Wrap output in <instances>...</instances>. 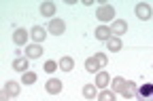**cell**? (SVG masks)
Returning <instances> with one entry per match:
<instances>
[{"label":"cell","instance_id":"obj_1","mask_svg":"<svg viewBox=\"0 0 153 101\" xmlns=\"http://www.w3.org/2000/svg\"><path fill=\"white\" fill-rule=\"evenodd\" d=\"M96 17L100 19V23L115 21V7H111V4H100L98 9H96Z\"/></svg>","mask_w":153,"mask_h":101},{"label":"cell","instance_id":"obj_2","mask_svg":"<svg viewBox=\"0 0 153 101\" xmlns=\"http://www.w3.org/2000/svg\"><path fill=\"white\" fill-rule=\"evenodd\" d=\"M47 32H49L51 36H62V34L66 32V21H64V19H60V17L49 19V23H47Z\"/></svg>","mask_w":153,"mask_h":101},{"label":"cell","instance_id":"obj_3","mask_svg":"<svg viewBox=\"0 0 153 101\" xmlns=\"http://www.w3.org/2000/svg\"><path fill=\"white\" fill-rule=\"evenodd\" d=\"M136 101H153V82H145L136 89Z\"/></svg>","mask_w":153,"mask_h":101},{"label":"cell","instance_id":"obj_4","mask_svg":"<svg viewBox=\"0 0 153 101\" xmlns=\"http://www.w3.org/2000/svg\"><path fill=\"white\" fill-rule=\"evenodd\" d=\"M134 13H136V17L140 19V21H149V19L153 17V9L147 2H138L136 9H134Z\"/></svg>","mask_w":153,"mask_h":101},{"label":"cell","instance_id":"obj_5","mask_svg":"<svg viewBox=\"0 0 153 101\" xmlns=\"http://www.w3.org/2000/svg\"><path fill=\"white\" fill-rule=\"evenodd\" d=\"M62 89H64V82H62V80H57V78H49L47 84H45V91L49 95H60Z\"/></svg>","mask_w":153,"mask_h":101},{"label":"cell","instance_id":"obj_6","mask_svg":"<svg viewBox=\"0 0 153 101\" xmlns=\"http://www.w3.org/2000/svg\"><path fill=\"white\" fill-rule=\"evenodd\" d=\"M30 38L34 40L36 44H41L43 40L47 38V28H43V25H34V28L30 30Z\"/></svg>","mask_w":153,"mask_h":101},{"label":"cell","instance_id":"obj_7","mask_svg":"<svg viewBox=\"0 0 153 101\" xmlns=\"http://www.w3.org/2000/svg\"><path fill=\"white\" fill-rule=\"evenodd\" d=\"M28 38H30V32H26L24 28H17V30L13 32V42H15L17 47H24V44L28 42Z\"/></svg>","mask_w":153,"mask_h":101},{"label":"cell","instance_id":"obj_8","mask_svg":"<svg viewBox=\"0 0 153 101\" xmlns=\"http://www.w3.org/2000/svg\"><path fill=\"white\" fill-rule=\"evenodd\" d=\"M111 32H113V36L121 38V34H126V32H128V23L123 21V19H115V21L111 23Z\"/></svg>","mask_w":153,"mask_h":101},{"label":"cell","instance_id":"obj_9","mask_svg":"<svg viewBox=\"0 0 153 101\" xmlns=\"http://www.w3.org/2000/svg\"><path fill=\"white\" fill-rule=\"evenodd\" d=\"M94 84H96V89L104 91V89L111 84V76H108L104 70H102V72H98V74H96V82H94Z\"/></svg>","mask_w":153,"mask_h":101},{"label":"cell","instance_id":"obj_10","mask_svg":"<svg viewBox=\"0 0 153 101\" xmlns=\"http://www.w3.org/2000/svg\"><path fill=\"white\" fill-rule=\"evenodd\" d=\"M126 82H128L126 78H121V76H115V78L111 80V91H113L115 95H117V93L121 95V93H123V89H126Z\"/></svg>","mask_w":153,"mask_h":101},{"label":"cell","instance_id":"obj_11","mask_svg":"<svg viewBox=\"0 0 153 101\" xmlns=\"http://www.w3.org/2000/svg\"><path fill=\"white\" fill-rule=\"evenodd\" d=\"M43 55V47L41 44H28L26 47V59H38V57H41Z\"/></svg>","mask_w":153,"mask_h":101},{"label":"cell","instance_id":"obj_12","mask_svg":"<svg viewBox=\"0 0 153 101\" xmlns=\"http://www.w3.org/2000/svg\"><path fill=\"white\" fill-rule=\"evenodd\" d=\"M13 70H15V72H22V74L30 72V70H28V59H26V57H15V61H13Z\"/></svg>","mask_w":153,"mask_h":101},{"label":"cell","instance_id":"obj_13","mask_svg":"<svg viewBox=\"0 0 153 101\" xmlns=\"http://www.w3.org/2000/svg\"><path fill=\"white\" fill-rule=\"evenodd\" d=\"M111 36H113L111 28H106V25H98V28H96V38H98V40H104V42H108Z\"/></svg>","mask_w":153,"mask_h":101},{"label":"cell","instance_id":"obj_14","mask_svg":"<svg viewBox=\"0 0 153 101\" xmlns=\"http://www.w3.org/2000/svg\"><path fill=\"white\" fill-rule=\"evenodd\" d=\"M136 82H132V80H128L126 82V89H123V93H121V97H126V99H132V97H136Z\"/></svg>","mask_w":153,"mask_h":101},{"label":"cell","instance_id":"obj_15","mask_svg":"<svg viewBox=\"0 0 153 101\" xmlns=\"http://www.w3.org/2000/svg\"><path fill=\"white\" fill-rule=\"evenodd\" d=\"M106 47H108V51H113V53H119L121 47H123V42H121V38L111 36V38H108V42H106Z\"/></svg>","mask_w":153,"mask_h":101},{"label":"cell","instance_id":"obj_16","mask_svg":"<svg viewBox=\"0 0 153 101\" xmlns=\"http://www.w3.org/2000/svg\"><path fill=\"white\" fill-rule=\"evenodd\" d=\"M57 65H60V70H62V72H70V70L74 68V59L66 55V57H62L60 61H57Z\"/></svg>","mask_w":153,"mask_h":101},{"label":"cell","instance_id":"obj_17","mask_svg":"<svg viewBox=\"0 0 153 101\" xmlns=\"http://www.w3.org/2000/svg\"><path fill=\"white\" fill-rule=\"evenodd\" d=\"M41 15L53 19V15H55V4H53V2H43V4H41Z\"/></svg>","mask_w":153,"mask_h":101},{"label":"cell","instance_id":"obj_18","mask_svg":"<svg viewBox=\"0 0 153 101\" xmlns=\"http://www.w3.org/2000/svg\"><path fill=\"white\" fill-rule=\"evenodd\" d=\"M4 91H7L11 97H17V95H19V91H22V86H19L15 80H9V82L4 84Z\"/></svg>","mask_w":153,"mask_h":101},{"label":"cell","instance_id":"obj_19","mask_svg":"<svg viewBox=\"0 0 153 101\" xmlns=\"http://www.w3.org/2000/svg\"><path fill=\"white\" fill-rule=\"evenodd\" d=\"M85 70H87V72H91V74H98L100 65H98V61H96L94 57H89V59H85Z\"/></svg>","mask_w":153,"mask_h":101},{"label":"cell","instance_id":"obj_20","mask_svg":"<svg viewBox=\"0 0 153 101\" xmlns=\"http://www.w3.org/2000/svg\"><path fill=\"white\" fill-rule=\"evenodd\" d=\"M83 97L85 99H96L98 93H96V84H85L83 86Z\"/></svg>","mask_w":153,"mask_h":101},{"label":"cell","instance_id":"obj_21","mask_svg":"<svg viewBox=\"0 0 153 101\" xmlns=\"http://www.w3.org/2000/svg\"><path fill=\"white\" fill-rule=\"evenodd\" d=\"M96 99H98V101H115V93L113 91H100L98 93V97H96Z\"/></svg>","mask_w":153,"mask_h":101},{"label":"cell","instance_id":"obj_22","mask_svg":"<svg viewBox=\"0 0 153 101\" xmlns=\"http://www.w3.org/2000/svg\"><path fill=\"white\" fill-rule=\"evenodd\" d=\"M36 82V74L34 72H26L22 76V84H34Z\"/></svg>","mask_w":153,"mask_h":101},{"label":"cell","instance_id":"obj_23","mask_svg":"<svg viewBox=\"0 0 153 101\" xmlns=\"http://www.w3.org/2000/svg\"><path fill=\"white\" fill-rule=\"evenodd\" d=\"M43 70L47 72V74H53L55 70H60V65H57L53 59H49V61H45V65H43Z\"/></svg>","mask_w":153,"mask_h":101},{"label":"cell","instance_id":"obj_24","mask_svg":"<svg viewBox=\"0 0 153 101\" xmlns=\"http://www.w3.org/2000/svg\"><path fill=\"white\" fill-rule=\"evenodd\" d=\"M94 59L98 61V65H100V68H104V65L108 63V57H106L104 53H96V55H94Z\"/></svg>","mask_w":153,"mask_h":101},{"label":"cell","instance_id":"obj_25","mask_svg":"<svg viewBox=\"0 0 153 101\" xmlns=\"http://www.w3.org/2000/svg\"><path fill=\"white\" fill-rule=\"evenodd\" d=\"M9 97H11V95H9L7 91H2V93H0V101H9Z\"/></svg>","mask_w":153,"mask_h":101}]
</instances>
